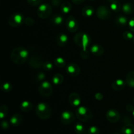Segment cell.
<instances>
[{"mask_svg": "<svg viewBox=\"0 0 134 134\" xmlns=\"http://www.w3.org/2000/svg\"><path fill=\"white\" fill-rule=\"evenodd\" d=\"M28 56V51L23 47H18L14 48L10 53V59L12 62L17 65L24 64L27 61Z\"/></svg>", "mask_w": 134, "mask_h": 134, "instance_id": "cell-1", "label": "cell"}, {"mask_svg": "<svg viewBox=\"0 0 134 134\" xmlns=\"http://www.w3.org/2000/svg\"><path fill=\"white\" fill-rule=\"evenodd\" d=\"M35 114L41 120H47L52 115L51 106L44 102L39 103L35 107Z\"/></svg>", "mask_w": 134, "mask_h": 134, "instance_id": "cell-2", "label": "cell"}, {"mask_svg": "<svg viewBox=\"0 0 134 134\" xmlns=\"http://www.w3.org/2000/svg\"><path fill=\"white\" fill-rule=\"evenodd\" d=\"M74 42L76 45L82 48L83 51H87V48L90 43V37L88 34L79 32L74 36Z\"/></svg>", "mask_w": 134, "mask_h": 134, "instance_id": "cell-3", "label": "cell"}, {"mask_svg": "<svg viewBox=\"0 0 134 134\" xmlns=\"http://www.w3.org/2000/svg\"><path fill=\"white\" fill-rule=\"evenodd\" d=\"M75 115L77 119L81 122H87L92 119V113L88 108L84 106L79 107L75 111Z\"/></svg>", "mask_w": 134, "mask_h": 134, "instance_id": "cell-4", "label": "cell"}, {"mask_svg": "<svg viewBox=\"0 0 134 134\" xmlns=\"http://www.w3.org/2000/svg\"><path fill=\"white\" fill-rule=\"evenodd\" d=\"M38 92L41 96L44 98H48L53 92V88L51 82L48 81H43L39 85Z\"/></svg>", "mask_w": 134, "mask_h": 134, "instance_id": "cell-5", "label": "cell"}, {"mask_svg": "<svg viewBox=\"0 0 134 134\" xmlns=\"http://www.w3.org/2000/svg\"><path fill=\"white\" fill-rule=\"evenodd\" d=\"M52 12V7L50 4L43 3L38 7L37 14L41 19H45L51 15Z\"/></svg>", "mask_w": 134, "mask_h": 134, "instance_id": "cell-6", "label": "cell"}, {"mask_svg": "<svg viewBox=\"0 0 134 134\" xmlns=\"http://www.w3.org/2000/svg\"><path fill=\"white\" fill-rule=\"evenodd\" d=\"M24 16L20 13H14L11 14L8 20L9 26L13 27H18L22 26L24 22Z\"/></svg>", "mask_w": 134, "mask_h": 134, "instance_id": "cell-7", "label": "cell"}, {"mask_svg": "<svg viewBox=\"0 0 134 134\" xmlns=\"http://www.w3.org/2000/svg\"><path fill=\"white\" fill-rule=\"evenodd\" d=\"M96 15L99 19L106 20L111 18V11L109 7L104 5H102L98 7L96 10Z\"/></svg>", "mask_w": 134, "mask_h": 134, "instance_id": "cell-8", "label": "cell"}, {"mask_svg": "<svg viewBox=\"0 0 134 134\" xmlns=\"http://www.w3.org/2000/svg\"><path fill=\"white\" fill-rule=\"evenodd\" d=\"M44 62L43 58L39 56H37V55L31 56L28 62L29 65L34 69H39V68H43Z\"/></svg>", "mask_w": 134, "mask_h": 134, "instance_id": "cell-9", "label": "cell"}, {"mask_svg": "<svg viewBox=\"0 0 134 134\" xmlns=\"http://www.w3.org/2000/svg\"><path fill=\"white\" fill-rule=\"evenodd\" d=\"M75 120V116L72 112L69 111H64L62 113L60 116V121L62 124L68 125L71 124Z\"/></svg>", "mask_w": 134, "mask_h": 134, "instance_id": "cell-10", "label": "cell"}, {"mask_svg": "<svg viewBox=\"0 0 134 134\" xmlns=\"http://www.w3.org/2000/svg\"><path fill=\"white\" fill-rule=\"evenodd\" d=\"M66 27L71 33L76 32L79 29V23L73 16L69 15L66 20Z\"/></svg>", "mask_w": 134, "mask_h": 134, "instance_id": "cell-11", "label": "cell"}, {"mask_svg": "<svg viewBox=\"0 0 134 134\" xmlns=\"http://www.w3.org/2000/svg\"><path fill=\"white\" fill-rule=\"evenodd\" d=\"M106 119L111 123H116L120 120V115L119 111L114 109L108 110L106 113Z\"/></svg>", "mask_w": 134, "mask_h": 134, "instance_id": "cell-12", "label": "cell"}, {"mask_svg": "<svg viewBox=\"0 0 134 134\" xmlns=\"http://www.w3.org/2000/svg\"><path fill=\"white\" fill-rule=\"evenodd\" d=\"M66 72L71 77H77L81 73V68L77 64L71 63L66 67Z\"/></svg>", "mask_w": 134, "mask_h": 134, "instance_id": "cell-13", "label": "cell"}, {"mask_svg": "<svg viewBox=\"0 0 134 134\" xmlns=\"http://www.w3.org/2000/svg\"><path fill=\"white\" fill-rule=\"evenodd\" d=\"M68 100L71 105L73 107H79L81 103V96L79 94L76 92H72L71 94H70Z\"/></svg>", "mask_w": 134, "mask_h": 134, "instance_id": "cell-14", "label": "cell"}, {"mask_svg": "<svg viewBox=\"0 0 134 134\" xmlns=\"http://www.w3.org/2000/svg\"><path fill=\"white\" fill-rule=\"evenodd\" d=\"M56 43H57L58 45L60 47H64L68 44V40H69V38H68V35L65 34H59L58 35H57L56 37Z\"/></svg>", "mask_w": 134, "mask_h": 134, "instance_id": "cell-15", "label": "cell"}, {"mask_svg": "<svg viewBox=\"0 0 134 134\" xmlns=\"http://www.w3.org/2000/svg\"><path fill=\"white\" fill-rule=\"evenodd\" d=\"M23 121V116L20 113H15L10 117V123L13 126L16 127L20 125Z\"/></svg>", "mask_w": 134, "mask_h": 134, "instance_id": "cell-16", "label": "cell"}, {"mask_svg": "<svg viewBox=\"0 0 134 134\" xmlns=\"http://www.w3.org/2000/svg\"><path fill=\"white\" fill-rule=\"evenodd\" d=\"M126 82H124L122 79H116V81H113V82L111 85L112 88L115 91H120L124 89L126 86Z\"/></svg>", "mask_w": 134, "mask_h": 134, "instance_id": "cell-17", "label": "cell"}, {"mask_svg": "<svg viewBox=\"0 0 134 134\" xmlns=\"http://www.w3.org/2000/svg\"><path fill=\"white\" fill-rule=\"evenodd\" d=\"M90 52L96 56H100L104 53V48L100 44H94L90 48Z\"/></svg>", "mask_w": 134, "mask_h": 134, "instance_id": "cell-18", "label": "cell"}, {"mask_svg": "<svg viewBox=\"0 0 134 134\" xmlns=\"http://www.w3.org/2000/svg\"><path fill=\"white\" fill-rule=\"evenodd\" d=\"M51 22L54 26H60L64 22V17L60 14H56L52 17L51 19Z\"/></svg>", "mask_w": 134, "mask_h": 134, "instance_id": "cell-19", "label": "cell"}, {"mask_svg": "<svg viewBox=\"0 0 134 134\" xmlns=\"http://www.w3.org/2000/svg\"><path fill=\"white\" fill-rule=\"evenodd\" d=\"M20 109L24 113L30 112L33 109V104L30 101H24L20 103Z\"/></svg>", "mask_w": 134, "mask_h": 134, "instance_id": "cell-20", "label": "cell"}, {"mask_svg": "<svg viewBox=\"0 0 134 134\" xmlns=\"http://www.w3.org/2000/svg\"><path fill=\"white\" fill-rule=\"evenodd\" d=\"M94 13V9L91 6H86L82 9V14L86 18H90L92 16Z\"/></svg>", "mask_w": 134, "mask_h": 134, "instance_id": "cell-21", "label": "cell"}, {"mask_svg": "<svg viewBox=\"0 0 134 134\" xmlns=\"http://www.w3.org/2000/svg\"><path fill=\"white\" fill-rule=\"evenodd\" d=\"M115 23L120 27H124L128 23V19L124 16L119 15L116 16V19H115Z\"/></svg>", "mask_w": 134, "mask_h": 134, "instance_id": "cell-22", "label": "cell"}, {"mask_svg": "<svg viewBox=\"0 0 134 134\" xmlns=\"http://www.w3.org/2000/svg\"><path fill=\"white\" fill-rule=\"evenodd\" d=\"M122 133L123 134H133L134 133V125L131 123L126 124L122 128Z\"/></svg>", "mask_w": 134, "mask_h": 134, "instance_id": "cell-23", "label": "cell"}, {"mask_svg": "<svg viewBox=\"0 0 134 134\" xmlns=\"http://www.w3.org/2000/svg\"><path fill=\"white\" fill-rule=\"evenodd\" d=\"M110 3V9L114 12H119L121 9V5L117 0H107Z\"/></svg>", "mask_w": 134, "mask_h": 134, "instance_id": "cell-24", "label": "cell"}, {"mask_svg": "<svg viewBox=\"0 0 134 134\" xmlns=\"http://www.w3.org/2000/svg\"><path fill=\"white\" fill-rule=\"evenodd\" d=\"M126 84L129 87L134 88V71H131L126 75L125 80Z\"/></svg>", "mask_w": 134, "mask_h": 134, "instance_id": "cell-25", "label": "cell"}, {"mask_svg": "<svg viewBox=\"0 0 134 134\" xmlns=\"http://www.w3.org/2000/svg\"><path fill=\"white\" fill-rule=\"evenodd\" d=\"M74 131L77 134H86V130L85 126L81 122H78L74 126Z\"/></svg>", "mask_w": 134, "mask_h": 134, "instance_id": "cell-26", "label": "cell"}, {"mask_svg": "<svg viewBox=\"0 0 134 134\" xmlns=\"http://www.w3.org/2000/svg\"><path fill=\"white\" fill-rule=\"evenodd\" d=\"M71 4L69 2H68V1H65V2H64L62 4L60 9H61V11L63 14H67L71 11Z\"/></svg>", "mask_w": 134, "mask_h": 134, "instance_id": "cell-27", "label": "cell"}, {"mask_svg": "<svg viewBox=\"0 0 134 134\" xmlns=\"http://www.w3.org/2000/svg\"><path fill=\"white\" fill-rule=\"evenodd\" d=\"M122 11L126 14H130L134 12V7L133 5L129 3L124 4L122 6Z\"/></svg>", "mask_w": 134, "mask_h": 134, "instance_id": "cell-28", "label": "cell"}, {"mask_svg": "<svg viewBox=\"0 0 134 134\" xmlns=\"http://www.w3.org/2000/svg\"><path fill=\"white\" fill-rule=\"evenodd\" d=\"M63 81H64V77L61 74H59V73L55 74L52 78V82L54 85H61Z\"/></svg>", "mask_w": 134, "mask_h": 134, "instance_id": "cell-29", "label": "cell"}, {"mask_svg": "<svg viewBox=\"0 0 134 134\" xmlns=\"http://www.w3.org/2000/svg\"><path fill=\"white\" fill-rule=\"evenodd\" d=\"M9 107L7 105L3 104L0 106V118L1 119H3L7 116V115L9 113Z\"/></svg>", "mask_w": 134, "mask_h": 134, "instance_id": "cell-30", "label": "cell"}, {"mask_svg": "<svg viewBox=\"0 0 134 134\" xmlns=\"http://www.w3.org/2000/svg\"><path fill=\"white\" fill-rule=\"evenodd\" d=\"M1 91L5 93H9L12 90L13 86L9 82H3L0 86Z\"/></svg>", "mask_w": 134, "mask_h": 134, "instance_id": "cell-31", "label": "cell"}, {"mask_svg": "<svg viewBox=\"0 0 134 134\" xmlns=\"http://www.w3.org/2000/svg\"><path fill=\"white\" fill-rule=\"evenodd\" d=\"M54 65H56V67L60 68H64V67H65V65H66V62H65V60L62 57L56 58L54 60Z\"/></svg>", "mask_w": 134, "mask_h": 134, "instance_id": "cell-32", "label": "cell"}, {"mask_svg": "<svg viewBox=\"0 0 134 134\" xmlns=\"http://www.w3.org/2000/svg\"><path fill=\"white\" fill-rule=\"evenodd\" d=\"M43 68L46 71H51L53 69V64L51 62L46 61L44 62Z\"/></svg>", "mask_w": 134, "mask_h": 134, "instance_id": "cell-33", "label": "cell"}, {"mask_svg": "<svg viewBox=\"0 0 134 134\" xmlns=\"http://www.w3.org/2000/svg\"><path fill=\"white\" fill-rule=\"evenodd\" d=\"M122 37H123V38H124V40L130 41V40H132V39H133L134 35H133V34L131 32V31H124V33H123Z\"/></svg>", "mask_w": 134, "mask_h": 134, "instance_id": "cell-34", "label": "cell"}, {"mask_svg": "<svg viewBox=\"0 0 134 134\" xmlns=\"http://www.w3.org/2000/svg\"><path fill=\"white\" fill-rule=\"evenodd\" d=\"M100 130L97 126H90L88 130V134H99Z\"/></svg>", "mask_w": 134, "mask_h": 134, "instance_id": "cell-35", "label": "cell"}, {"mask_svg": "<svg viewBox=\"0 0 134 134\" xmlns=\"http://www.w3.org/2000/svg\"><path fill=\"white\" fill-rule=\"evenodd\" d=\"M45 78L46 75L44 74L43 72H39V73H37V75H35V81H38V82L43 81V80H44Z\"/></svg>", "mask_w": 134, "mask_h": 134, "instance_id": "cell-36", "label": "cell"}, {"mask_svg": "<svg viewBox=\"0 0 134 134\" xmlns=\"http://www.w3.org/2000/svg\"><path fill=\"white\" fill-rule=\"evenodd\" d=\"M27 2L31 6L35 7L39 5L42 2V0H27Z\"/></svg>", "mask_w": 134, "mask_h": 134, "instance_id": "cell-37", "label": "cell"}, {"mask_svg": "<svg viewBox=\"0 0 134 134\" xmlns=\"http://www.w3.org/2000/svg\"><path fill=\"white\" fill-rule=\"evenodd\" d=\"M24 22L27 26H31L34 24L35 23V20L33 18H31V17H27L26 19L24 20Z\"/></svg>", "mask_w": 134, "mask_h": 134, "instance_id": "cell-38", "label": "cell"}, {"mask_svg": "<svg viewBox=\"0 0 134 134\" xmlns=\"http://www.w3.org/2000/svg\"><path fill=\"white\" fill-rule=\"evenodd\" d=\"M80 54H81V58L82 59H85V60H86V59L89 58V57H90V52L88 51V50L87 51H83V50H82L81 51Z\"/></svg>", "mask_w": 134, "mask_h": 134, "instance_id": "cell-39", "label": "cell"}, {"mask_svg": "<svg viewBox=\"0 0 134 134\" xmlns=\"http://www.w3.org/2000/svg\"><path fill=\"white\" fill-rule=\"evenodd\" d=\"M1 126L3 130H7L9 128V124L7 120H3L1 123Z\"/></svg>", "mask_w": 134, "mask_h": 134, "instance_id": "cell-40", "label": "cell"}, {"mask_svg": "<svg viewBox=\"0 0 134 134\" xmlns=\"http://www.w3.org/2000/svg\"><path fill=\"white\" fill-rule=\"evenodd\" d=\"M128 26L130 30L132 31H134V17L132 18L128 22Z\"/></svg>", "mask_w": 134, "mask_h": 134, "instance_id": "cell-41", "label": "cell"}, {"mask_svg": "<svg viewBox=\"0 0 134 134\" xmlns=\"http://www.w3.org/2000/svg\"><path fill=\"white\" fill-rule=\"evenodd\" d=\"M94 97H95L96 99H97V100H98V101H101L103 99V94L100 92L96 93L95 95H94Z\"/></svg>", "mask_w": 134, "mask_h": 134, "instance_id": "cell-42", "label": "cell"}, {"mask_svg": "<svg viewBox=\"0 0 134 134\" xmlns=\"http://www.w3.org/2000/svg\"><path fill=\"white\" fill-rule=\"evenodd\" d=\"M62 0H51V3L54 7H56L61 4Z\"/></svg>", "mask_w": 134, "mask_h": 134, "instance_id": "cell-43", "label": "cell"}, {"mask_svg": "<svg viewBox=\"0 0 134 134\" xmlns=\"http://www.w3.org/2000/svg\"><path fill=\"white\" fill-rule=\"evenodd\" d=\"M126 109L127 110V111L128 112H133L134 111V107L132 104H127L126 105Z\"/></svg>", "mask_w": 134, "mask_h": 134, "instance_id": "cell-44", "label": "cell"}, {"mask_svg": "<svg viewBox=\"0 0 134 134\" xmlns=\"http://www.w3.org/2000/svg\"><path fill=\"white\" fill-rule=\"evenodd\" d=\"M72 1L75 5H80V4L82 3L85 1V0H72Z\"/></svg>", "mask_w": 134, "mask_h": 134, "instance_id": "cell-45", "label": "cell"}, {"mask_svg": "<svg viewBox=\"0 0 134 134\" xmlns=\"http://www.w3.org/2000/svg\"><path fill=\"white\" fill-rule=\"evenodd\" d=\"M111 134H120V133H116V132H114V133H111Z\"/></svg>", "mask_w": 134, "mask_h": 134, "instance_id": "cell-46", "label": "cell"}, {"mask_svg": "<svg viewBox=\"0 0 134 134\" xmlns=\"http://www.w3.org/2000/svg\"><path fill=\"white\" fill-rule=\"evenodd\" d=\"M132 115H133V119H134V111H133V112H132Z\"/></svg>", "mask_w": 134, "mask_h": 134, "instance_id": "cell-47", "label": "cell"}, {"mask_svg": "<svg viewBox=\"0 0 134 134\" xmlns=\"http://www.w3.org/2000/svg\"><path fill=\"white\" fill-rule=\"evenodd\" d=\"M133 43H134V37H133Z\"/></svg>", "mask_w": 134, "mask_h": 134, "instance_id": "cell-48", "label": "cell"}, {"mask_svg": "<svg viewBox=\"0 0 134 134\" xmlns=\"http://www.w3.org/2000/svg\"><path fill=\"white\" fill-rule=\"evenodd\" d=\"M90 1H94V0H90Z\"/></svg>", "mask_w": 134, "mask_h": 134, "instance_id": "cell-49", "label": "cell"}, {"mask_svg": "<svg viewBox=\"0 0 134 134\" xmlns=\"http://www.w3.org/2000/svg\"><path fill=\"white\" fill-rule=\"evenodd\" d=\"M133 102H134V99H133Z\"/></svg>", "mask_w": 134, "mask_h": 134, "instance_id": "cell-50", "label": "cell"}, {"mask_svg": "<svg viewBox=\"0 0 134 134\" xmlns=\"http://www.w3.org/2000/svg\"><path fill=\"white\" fill-rule=\"evenodd\" d=\"M133 1H134V0H133Z\"/></svg>", "mask_w": 134, "mask_h": 134, "instance_id": "cell-51", "label": "cell"}]
</instances>
